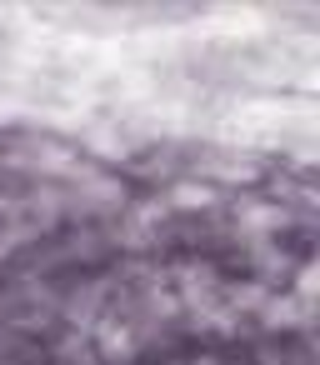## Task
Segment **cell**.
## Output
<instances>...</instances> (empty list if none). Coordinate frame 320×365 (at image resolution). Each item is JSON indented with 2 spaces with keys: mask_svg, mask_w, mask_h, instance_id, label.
Segmentation results:
<instances>
[{
  "mask_svg": "<svg viewBox=\"0 0 320 365\" xmlns=\"http://www.w3.org/2000/svg\"><path fill=\"white\" fill-rule=\"evenodd\" d=\"M205 200H210L205 185H200V190H195V185H180V190H175V205H190V210H195V205H205Z\"/></svg>",
  "mask_w": 320,
  "mask_h": 365,
  "instance_id": "1",
  "label": "cell"
}]
</instances>
